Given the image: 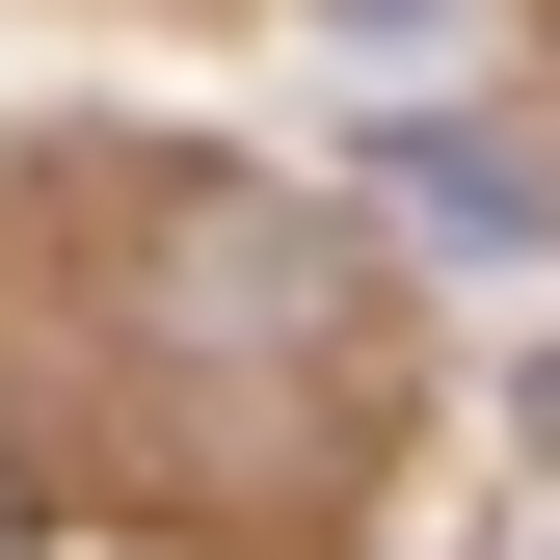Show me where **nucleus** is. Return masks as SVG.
Wrapping results in <instances>:
<instances>
[{
    "instance_id": "nucleus-1",
    "label": "nucleus",
    "mask_w": 560,
    "mask_h": 560,
    "mask_svg": "<svg viewBox=\"0 0 560 560\" xmlns=\"http://www.w3.org/2000/svg\"><path fill=\"white\" fill-rule=\"evenodd\" d=\"M400 214H428V241H480V267H508V241H534V161H508V133H400Z\"/></svg>"
}]
</instances>
